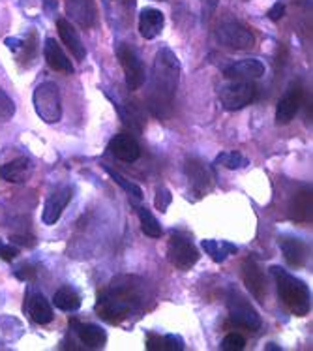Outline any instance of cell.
Segmentation results:
<instances>
[{
  "instance_id": "16",
  "label": "cell",
  "mask_w": 313,
  "mask_h": 351,
  "mask_svg": "<svg viewBox=\"0 0 313 351\" xmlns=\"http://www.w3.org/2000/svg\"><path fill=\"white\" fill-rule=\"evenodd\" d=\"M165 25L164 14L156 8H145L139 15V32L145 40H154L162 34Z\"/></svg>"
},
{
  "instance_id": "37",
  "label": "cell",
  "mask_w": 313,
  "mask_h": 351,
  "mask_svg": "<svg viewBox=\"0 0 313 351\" xmlns=\"http://www.w3.org/2000/svg\"><path fill=\"white\" fill-rule=\"evenodd\" d=\"M203 2H208V4H210V8H214L216 4H218V0H203Z\"/></svg>"
},
{
  "instance_id": "28",
  "label": "cell",
  "mask_w": 313,
  "mask_h": 351,
  "mask_svg": "<svg viewBox=\"0 0 313 351\" xmlns=\"http://www.w3.org/2000/svg\"><path fill=\"white\" fill-rule=\"evenodd\" d=\"M105 171L109 173V177H111V179H113L114 182L118 184V186L124 188V192H128L129 195H134L136 199H141V197H142V192H141V188L137 186V184H134V182H129L128 179H124V177H122L121 173L113 171L111 167H105Z\"/></svg>"
},
{
  "instance_id": "21",
  "label": "cell",
  "mask_w": 313,
  "mask_h": 351,
  "mask_svg": "<svg viewBox=\"0 0 313 351\" xmlns=\"http://www.w3.org/2000/svg\"><path fill=\"white\" fill-rule=\"evenodd\" d=\"M43 55H45V60L47 64L55 70V72H62V73H73V66H71L70 58L66 55L62 47L58 45L53 38H49L45 42V47H43Z\"/></svg>"
},
{
  "instance_id": "14",
  "label": "cell",
  "mask_w": 313,
  "mask_h": 351,
  "mask_svg": "<svg viewBox=\"0 0 313 351\" xmlns=\"http://www.w3.org/2000/svg\"><path fill=\"white\" fill-rule=\"evenodd\" d=\"M242 278L249 293L253 295L259 302H264V299H266V280H264L261 267L257 265L253 259H246L242 263Z\"/></svg>"
},
{
  "instance_id": "10",
  "label": "cell",
  "mask_w": 313,
  "mask_h": 351,
  "mask_svg": "<svg viewBox=\"0 0 313 351\" xmlns=\"http://www.w3.org/2000/svg\"><path fill=\"white\" fill-rule=\"evenodd\" d=\"M302 100H304V90L299 85H292L281 96V100L278 101V108H276V124H279V126L289 124L295 119V115L299 113Z\"/></svg>"
},
{
  "instance_id": "19",
  "label": "cell",
  "mask_w": 313,
  "mask_h": 351,
  "mask_svg": "<svg viewBox=\"0 0 313 351\" xmlns=\"http://www.w3.org/2000/svg\"><path fill=\"white\" fill-rule=\"evenodd\" d=\"M30 175H32V162L25 156L15 158L6 165H2V169H0V177L8 182H14V184L27 182Z\"/></svg>"
},
{
  "instance_id": "6",
  "label": "cell",
  "mask_w": 313,
  "mask_h": 351,
  "mask_svg": "<svg viewBox=\"0 0 313 351\" xmlns=\"http://www.w3.org/2000/svg\"><path fill=\"white\" fill-rule=\"evenodd\" d=\"M167 258L180 271H190L197 259H199V252L193 246L190 237L180 233V231H173L169 244H167Z\"/></svg>"
},
{
  "instance_id": "17",
  "label": "cell",
  "mask_w": 313,
  "mask_h": 351,
  "mask_svg": "<svg viewBox=\"0 0 313 351\" xmlns=\"http://www.w3.org/2000/svg\"><path fill=\"white\" fill-rule=\"evenodd\" d=\"M279 248L284 252L285 261L291 267H304L308 261V246L295 237H279Z\"/></svg>"
},
{
  "instance_id": "38",
  "label": "cell",
  "mask_w": 313,
  "mask_h": 351,
  "mask_svg": "<svg viewBox=\"0 0 313 351\" xmlns=\"http://www.w3.org/2000/svg\"><path fill=\"white\" fill-rule=\"evenodd\" d=\"M266 350H279V348L276 344H268V348H266Z\"/></svg>"
},
{
  "instance_id": "7",
  "label": "cell",
  "mask_w": 313,
  "mask_h": 351,
  "mask_svg": "<svg viewBox=\"0 0 313 351\" xmlns=\"http://www.w3.org/2000/svg\"><path fill=\"white\" fill-rule=\"evenodd\" d=\"M216 36H218L221 45L231 47V49L244 51L251 49V47L255 45V36H253V32L238 21L221 23L220 27H218V30H216Z\"/></svg>"
},
{
  "instance_id": "25",
  "label": "cell",
  "mask_w": 313,
  "mask_h": 351,
  "mask_svg": "<svg viewBox=\"0 0 313 351\" xmlns=\"http://www.w3.org/2000/svg\"><path fill=\"white\" fill-rule=\"evenodd\" d=\"M53 302L58 310L62 312H75V310L81 308V297L75 289L64 286L58 289L55 297H53Z\"/></svg>"
},
{
  "instance_id": "12",
  "label": "cell",
  "mask_w": 313,
  "mask_h": 351,
  "mask_svg": "<svg viewBox=\"0 0 313 351\" xmlns=\"http://www.w3.org/2000/svg\"><path fill=\"white\" fill-rule=\"evenodd\" d=\"M71 188L62 186L58 188L57 192H53V194L47 197L45 201V207H43V215L42 220L45 226H55V223L60 220V216L64 213V208L68 207V203L71 201Z\"/></svg>"
},
{
  "instance_id": "4",
  "label": "cell",
  "mask_w": 313,
  "mask_h": 351,
  "mask_svg": "<svg viewBox=\"0 0 313 351\" xmlns=\"http://www.w3.org/2000/svg\"><path fill=\"white\" fill-rule=\"evenodd\" d=\"M34 109L38 117L47 124H55L62 117L60 93L55 83H42L34 90Z\"/></svg>"
},
{
  "instance_id": "3",
  "label": "cell",
  "mask_w": 313,
  "mask_h": 351,
  "mask_svg": "<svg viewBox=\"0 0 313 351\" xmlns=\"http://www.w3.org/2000/svg\"><path fill=\"white\" fill-rule=\"evenodd\" d=\"M134 304H136V293L129 289V286H113L109 291H103L98 297L96 312L101 315V319L114 325L128 317Z\"/></svg>"
},
{
  "instance_id": "1",
  "label": "cell",
  "mask_w": 313,
  "mask_h": 351,
  "mask_svg": "<svg viewBox=\"0 0 313 351\" xmlns=\"http://www.w3.org/2000/svg\"><path fill=\"white\" fill-rule=\"evenodd\" d=\"M180 79V62L171 49L158 51L154 62V79L150 88V111L156 117H167L178 88Z\"/></svg>"
},
{
  "instance_id": "32",
  "label": "cell",
  "mask_w": 313,
  "mask_h": 351,
  "mask_svg": "<svg viewBox=\"0 0 313 351\" xmlns=\"http://www.w3.org/2000/svg\"><path fill=\"white\" fill-rule=\"evenodd\" d=\"M147 350L167 351V348H165V337H160V335H149V338H147Z\"/></svg>"
},
{
  "instance_id": "34",
  "label": "cell",
  "mask_w": 313,
  "mask_h": 351,
  "mask_svg": "<svg viewBox=\"0 0 313 351\" xmlns=\"http://www.w3.org/2000/svg\"><path fill=\"white\" fill-rule=\"evenodd\" d=\"M17 254H19V250H17L15 246L4 244V246H2V250H0V258L4 259V261H12V259H15Z\"/></svg>"
},
{
  "instance_id": "39",
  "label": "cell",
  "mask_w": 313,
  "mask_h": 351,
  "mask_svg": "<svg viewBox=\"0 0 313 351\" xmlns=\"http://www.w3.org/2000/svg\"><path fill=\"white\" fill-rule=\"evenodd\" d=\"M2 246H4V243H2V241H0V250H2Z\"/></svg>"
},
{
  "instance_id": "31",
  "label": "cell",
  "mask_w": 313,
  "mask_h": 351,
  "mask_svg": "<svg viewBox=\"0 0 313 351\" xmlns=\"http://www.w3.org/2000/svg\"><path fill=\"white\" fill-rule=\"evenodd\" d=\"M171 192L167 190V188H158L156 192V207L160 213H165L167 208H169V205H171Z\"/></svg>"
},
{
  "instance_id": "24",
  "label": "cell",
  "mask_w": 313,
  "mask_h": 351,
  "mask_svg": "<svg viewBox=\"0 0 313 351\" xmlns=\"http://www.w3.org/2000/svg\"><path fill=\"white\" fill-rule=\"evenodd\" d=\"M201 246H203V250L207 252L216 263H223L231 254H236V250H238L235 244H231L229 241H214V239L203 241Z\"/></svg>"
},
{
  "instance_id": "13",
  "label": "cell",
  "mask_w": 313,
  "mask_h": 351,
  "mask_svg": "<svg viewBox=\"0 0 313 351\" xmlns=\"http://www.w3.org/2000/svg\"><path fill=\"white\" fill-rule=\"evenodd\" d=\"M186 175L190 179V186H192V192L197 197H203L207 194L208 190L212 188V175L208 171L203 162L199 160H188L186 162Z\"/></svg>"
},
{
  "instance_id": "18",
  "label": "cell",
  "mask_w": 313,
  "mask_h": 351,
  "mask_svg": "<svg viewBox=\"0 0 313 351\" xmlns=\"http://www.w3.org/2000/svg\"><path fill=\"white\" fill-rule=\"evenodd\" d=\"M57 29L60 38H62V42H64L66 47L70 49L71 55L77 58V60H85L86 49L85 45H83V42H81V36H79V32L75 30V27H73L68 19H58Z\"/></svg>"
},
{
  "instance_id": "2",
  "label": "cell",
  "mask_w": 313,
  "mask_h": 351,
  "mask_svg": "<svg viewBox=\"0 0 313 351\" xmlns=\"http://www.w3.org/2000/svg\"><path fill=\"white\" fill-rule=\"evenodd\" d=\"M272 274L276 278L279 299L287 310L295 315H306L312 310V295L306 284L281 267H272Z\"/></svg>"
},
{
  "instance_id": "26",
  "label": "cell",
  "mask_w": 313,
  "mask_h": 351,
  "mask_svg": "<svg viewBox=\"0 0 313 351\" xmlns=\"http://www.w3.org/2000/svg\"><path fill=\"white\" fill-rule=\"evenodd\" d=\"M137 216H139V222H141V230L145 235L152 237V239H160L162 237V226L158 222V218L150 213L147 207L137 208Z\"/></svg>"
},
{
  "instance_id": "23",
  "label": "cell",
  "mask_w": 313,
  "mask_h": 351,
  "mask_svg": "<svg viewBox=\"0 0 313 351\" xmlns=\"http://www.w3.org/2000/svg\"><path fill=\"white\" fill-rule=\"evenodd\" d=\"M291 218L295 222H312V188L295 195L291 203Z\"/></svg>"
},
{
  "instance_id": "35",
  "label": "cell",
  "mask_w": 313,
  "mask_h": 351,
  "mask_svg": "<svg viewBox=\"0 0 313 351\" xmlns=\"http://www.w3.org/2000/svg\"><path fill=\"white\" fill-rule=\"evenodd\" d=\"M284 14H285V6L284 4H279V2H276V4L268 10V17H271L272 21H279V19L284 17Z\"/></svg>"
},
{
  "instance_id": "27",
  "label": "cell",
  "mask_w": 313,
  "mask_h": 351,
  "mask_svg": "<svg viewBox=\"0 0 313 351\" xmlns=\"http://www.w3.org/2000/svg\"><path fill=\"white\" fill-rule=\"evenodd\" d=\"M216 162L223 165V167H227V169H244V167H248L249 165L248 158L238 151L221 152L220 156L216 158Z\"/></svg>"
},
{
  "instance_id": "9",
  "label": "cell",
  "mask_w": 313,
  "mask_h": 351,
  "mask_svg": "<svg viewBox=\"0 0 313 351\" xmlns=\"http://www.w3.org/2000/svg\"><path fill=\"white\" fill-rule=\"evenodd\" d=\"M229 319L231 323H235L236 327H242L246 330H251V332H255V330L261 329V315L257 314L253 306L249 304L246 299H244L242 295H238L235 291V297L231 295L229 297Z\"/></svg>"
},
{
  "instance_id": "11",
  "label": "cell",
  "mask_w": 313,
  "mask_h": 351,
  "mask_svg": "<svg viewBox=\"0 0 313 351\" xmlns=\"http://www.w3.org/2000/svg\"><path fill=\"white\" fill-rule=\"evenodd\" d=\"M223 75L229 81H255L264 75V64L257 58H244V60L229 64L223 70Z\"/></svg>"
},
{
  "instance_id": "33",
  "label": "cell",
  "mask_w": 313,
  "mask_h": 351,
  "mask_svg": "<svg viewBox=\"0 0 313 351\" xmlns=\"http://www.w3.org/2000/svg\"><path fill=\"white\" fill-rule=\"evenodd\" d=\"M165 348H167V351H182L184 350V340L180 337H175V335H167Z\"/></svg>"
},
{
  "instance_id": "5",
  "label": "cell",
  "mask_w": 313,
  "mask_h": 351,
  "mask_svg": "<svg viewBox=\"0 0 313 351\" xmlns=\"http://www.w3.org/2000/svg\"><path fill=\"white\" fill-rule=\"evenodd\" d=\"M220 101L227 111H238L255 100L257 86L253 81H229L220 86Z\"/></svg>"
},
{
  "instance_id": "36",
  "label": "cell",
  "mask_w": 313,
  "mask_h": 351,
  "mask_svg": "<svg viewBox=\"0 0 313 351\" xmlns=\"http://www.w3.org/2000/svg\"><path fill=\"white\" fill-rule=\"evenodd\" d=\"M17 276L21 280H34L36 278V271L32 267H21L19 271H17Z\"/></svg>"
},
{
  "instance_id": "15",
  "label": "cell",
  "mask_w": 313,
  "mask_h": 351,
  "mask_svg": "<svg viewBox=\"0 0 313 351\" xmlns=\"http://www.w3.org/2000/svg\"><path fill=\"white\" fill-rule=\"evenodd\" d=\"M109 152L113 154L116 160L121 162H136L141 156V149H139V143L136 139L128 134H118L114 136L111 141H109Z\"/></svg>"
},
{
  "instance_id": "29",
  "label": "cell",
  "mask_w": 313,
  "mask_h": 351,
  "mask_svg": "<svg viewBox=\"0 0 313 351\" xmlns=\"http://www.w3.org/2000/svg\"><path fill=\"white\" fill-rule=\"evenodd\" d=\"M246 346V338L238 332H231L227 337L223 338L221 342V350L223 351H242Z\"/></svg>"
},
{
  "instance_id": "8",
  "label": "cell",
  "mask_w": 313,
  "mask_h": 351,
  "mask_svg": "<svg viewBox=\"0 0 313 351\" xmlns=\"http://www.w3.org/2000/svg\"><path fill=\"white\" fill-rule=\"evenodd\" d=\"M116 55H118L122 70H124V75H126V86H128V90H139L145 85L147 75H145L142 60L139 58L136 49L126 45V43H122L118 51H116Z\"/></svg>"
},
{
  "instance_id": "22",
  "label": "cell",
  "mask_w": 313,
  "mask_h": 351,
  "mask_svg": "<svg viewBox=\"0 0 313 351\" xmlns=\"http://www.w3.org/2000/svg\"><path fill=\"white\" fill-rule=\"evenodd\" d=\"M75 325V332H77L79 340L92 350H101L107 342V332L101 329L100 325H92V323H73Z\"/></svg>"
},
{
  "instance_id": "30",
  "label": "cell",
  "mask_w": 313,
  "mask_h": 351,
  "mask_svg": "<svg viewBox=\"0 0 313 351\" xmlns=\"http://www.w3.org/2000/svg\"><path fill=\"white\" fill-rule=\"evenodd\" d=\"M14 111H15L14 101L10 100L6 94L0 90V122L12 119V117H14Z\"/></svg>"
},
{
  "instance_id": "20",
  "label": "cell",
  "mask_w": 313,
  "mask_h": 351,
  "mask_svg": "<svg viewBox=\"0 0 313 351\" xmlns=\"http://www.w3.org/2000/svg\"><path fill=\"white\" fill-rule=\"evenodd\" d=\"M27 312L32 317V322L40 325H47L53 322V306L42 293H29L27 297Z\"/></svg>"
}]
</instances>
